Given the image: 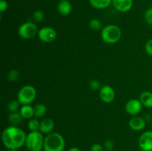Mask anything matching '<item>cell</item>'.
<instances>
[{
  "label": "cell",
  "mask_w": 152,
  "mask_h": 151,
  "mask_svg": "<svg viewBox=\"0 0 152 151\" xmlns=\"http://www.w3.org/2000/svg\"><path fill=\"white\" fill-rule=\"evenodd\" d=\"M27 135L17 126H10L4 129L1 134L3 145L7 150H19L25 144Z\"/></svg>",
  "instance_id": "obj_1"
},
{
  "label": "cell",
  "mask_w": 152,
  "mask_h": 151,
  "mask_svg": "<svg viewBox=\"0 0 152 151\" xmlns=\"http://www.w3.org/2000/svg\"><path fill=\"white\" fill-rule=\"evenodd\" d=\"M65 147V139L59 133L52 132L45 137L44 151H64Z\"/></svg>",
  "instance_id": "obj_2"
},
{
  "label": "cell",
  "mask_w": 152,
  "mask_h": 151,
  "mask_svg": "<svg viewBox=\"0 0 152 151\" xmlns=\"http://www.w3.org/2000/svg\"><path fill=\"white\" fill-rule=\"evenodd\" d=\"M122 36L121 29L115 25H108L102 28L101 38L105 43L108 44L118 42Z\"/></svg>",
  "instance_id": "obj_3"
},
{
  "label": "cell",
  "mask_w": 152,
  "mask_h": 151,
  "mask_svg": "<svg viewBox=\"0 0 152 151\" xmlns=\"http://www.w3.org/2000/svg\"><path fill=\"white\" fill-rule=\"evenodd\" d=\"M45 137L40 131H31L26 136L25 146L28 151H42L44 148Z\"/></svg>",
  "instance_id": "obj_4"
},
{
  "label": "cell",
  "mask_w": 152,
  "mask_h": 151,
  "mask_svg": "<svg viewBox=\"0 0 152 151\" xmlns=\"http://www.w3.org/2000/svg\"><path fill=\"white\" fill-rule=\"evenodd\" d=\"M37 97V90L32 85L23 86L17 93V100L22 105H31Z\"/></svg>",
  "instance_id": "obj_5"
},
{
  "label": "cell",
  "mask_w": 152,
  "mask_h": 151,
  "mask_svg": "<svg viewBox=\"0 0 152 151\" xmlns=\"http://www.w3.org/2000/svg\"><path fill=\"white\" fill-rule=\"evenodd\" d=\"M38 31L37 25L32 22H25L18 28V34L24 39L33 38L38 34Z\"/></svg>",
  "instance_id": "obj_6"
},
{
  "label": "cell",
  "mask_w": 152,
  "mask_h": 151,
  "mask_svg": "<svg viewBox=\"0 0 152 151\" xmlns=\"http://www.w3.org/2000/svg\"><path fill=\"white\" fill-rule=\"evenodd\" d=\"M38 38L45 43L53 42L56 40L57 34L56 30L51 27H43L38 31Z\"/></svg>",
  "instance_id": "obj_7"
},
{
  "label": "cell",
  "mask_w": 152,
  "mask_h": 151,
  "mask_svg": "<svg viewBox=\"0 0 152 151\" xmlns=\"http://www.w3.org/2000/svg\"><path fill=\"white\" fill-rule=\"evenodd\" d=\"M99 98L105 103H111L115 99V91L111 86L105 84L99 89Z\"/></svg>",
  "instance_id": "obj_8"
},
{
  "label": "cell",
  "mask_w": 152,
  "mask_h": 151,
  "mask_svg": "<svg viewBox=\"0 0 152 151\" xmlns=\"http://www.w3.org/2000/svg\"><path fill=\"white\" fill-rule=\"evenodd\" d=\"M140 148L142 151L152 150V131H145L140 136L139 141Z\"/></svg>",
  "instance_id": "obj_9"
},
{
  "label": "cell",
  "mask_w": 152,
  "mask_h": 151,
  "mask_svg": "<svg viewBox=\"0 0 152 151\" xmlns=\"http://www.w3.org/2000/svg\"><path fill=\"white\" fill-rule=\"evenodd\" d=\"M142 105L140 101L136 99H130L126 102L125 105V110L126 113L131 115H136L142 110Z\"/></svg>",
  "instance_id": "obj_10"
},
{
  "label": "cell",
  "mask_w": 152,
  "mask_h": 151,
  "mask_svg": "<svg viewBox=\"0 0 152 151\" xmlns=\"http://www.w3.org/2000/svg\"><path fill=\"white\" fill-rule=\"evenodd\" d=\"M114 9L120 13H126L132 10L133 7V0H112Z\"/></svg>",
  "instance_id": "obj_11"
},
{
  "label": "cell",
  "mask_w": 152,
  "mask_h": 151,
  "mask_svg": "<svg viewBox=\"0 0 152 151\" xmlns=\"http://www.w3.org/2000/svg\"><path fill=\"white\" fill-rule=\"evenodd\" d=\"M129 125L132 130L134 131H141L143 130L146 125L145 119L139 116H134L130 119Z\"/></svg>",
  "instance_id": "obj_12"
},
{
  "label": "cell",
  "mask_w": 152,
  "mask_h": 151,
  "mask_svg": "<svg viewBox=\"0 0 152 151\" xmlns=\"http://www.w3.org/2000/svg\"><path fill=\"white\" fill-rule=\"evenodd\" d=\"M54 121L53 119L50 118H45L40 121L39 131L42 134H49L52 133L53 128H54Z\"/></svg>",
  "instance_id": "obj_13"
},
{
  "label": "cell",
  "mask_w": 152,
  "mask_h": 151,
  "mask_svg": "<svg viewBox=\"0 0 152 151\" xmlns=\"http://www.w3.org/2000/svg\"><path fill=\"white\" fill-rule=\"evenodd\" d=\"M57 10L62 16H68L72 11V4L68 0H60L57 4Z\"/></svg>",
  "instance_id": "obj_14"
},
{
  "label": "cell",
  "mask_w": 152,
  "mask_h": 151,
  "mask_svg": "<svg viewBox=\"0 0 152 151\" xmlns=\"http://www.w3.org/2000/svg\"><path fill=\"white\" fill-rule=\"evenodd\" d=\"M139 100L142 106L147 108H152V93L150 91H143L140 95Z\"/></svg>",
  "instance_id": "obj_15"
},
{
  "label": "cell",
  "mask_w": 152,
  "mask_h": 151,
  "mask_svg": "<svg viewBox=\"0 0 152 151\" xmlns=\"http://www.w3.org/2000/svg\"><path fill=\"white\" fill-rule=\"evenodd\" d=\"M91 5L95 9H105L112 4V0H89Z\"/></svg>",
  "instance_id": "obj_16"
},
{
  "label": "cell",
  "mask_w": 152,
  "mask_h": 151,
  "mask_svg": "<svg viewBox=\"0 0 152 151\" xmlns=\"http://www.w3.org/2000/svg\"><path fill=\"white\" fill-rule=\"evenodd\" d=\"M19 113L22 115L23 118H25V119H31L34 116V107L31 106L30 105H22L21 107Z\"/></svg>",
  "instance_id": "obj_17"
},
{
  "label": "cell",
  "mask_w": 152,
  "mask_h": 151,
  "mask_svg": "<svg viewBox=\"0 0 152 151\" xmlns=\"http://www.w3.org/2000/svg\"><path fill=\"white\" fill-rule=\"evenodd\" d=\"M23 120V117L21 115L20 113L14 112L10 113V114L8 116V121L12 126H17L21 124Z\"/></svg>",
  "instance_id": "obj_18"
},
{
  "label": "cell",
  "mask_w": 152,
  "mask_h": 151,
  "mask_svg": "<svg viewBox=\"0 0 152 151\" xmlns=\"http://www.w3.org/2000/svg\"><path fill=\"white\" fill-rule=\"evenodd\" d=\"M34 117L37 118H42L45 116L47 113L48 108L44 104H37L34 107Z\"/></svg>",
  "instance_id": "obj_19"
},
{
  "label": "cell",
  "mask_w": 152,
  "mask_h": 151,
  "mask_svg": "<svg viewBox=\"0 0 152 151\" xmlns=\"http://www.w3.org/2000/svg\"><path fill=\"white\" fill-rule=\"evenodd\" d=\"M28 127L31 131H39L40 121H39L37 118H31L29 119L28 123Z\"/></svg>",
  "instance_id": "obj_20"
},
{
  "label": "cell",
  "mask_w": 152,
  "mask_h": 151,
  "mask_svg": "<svg viewBox=\"0 0 152 151\" xmlns=\"http://www.w3.org/2000/svg\"><path fill=\"white\" fill-rule=\"evenodd\" d=\"M89 28L92 30L97 31L101 30L102 28V23H101L100 20L97 19H93L89 22Z\"/></svg>",
  "instance_id": "obj_21"
},
{
  "label": "cell",
  "mask_w": 152,
  "mask_h": 151,
  "mask_svg": "<svg viewBox=\"0 0 152 151\" xmlns=\"http://www.w3.org/2000/svg\"><path fill=\"white\" fill-rule=\"evenodd\" d=\"M19 105L20 103L18 100H12L7 104V110L10 113L17 112L18 110L19 109Z\"/></svg>",
  "instance_id": "obj_22"
},
{
  "label": "cell",
  "mask_w": 152,
  "mask_h": 151,
  "mask_svg": "<svg viewBox=\"0 0 152 151\" xmlns=\"http://www.w3.org/2000/svg\"><path fill=\"white\" fill-rule=\"evenodd\" d=\"M19 72L16 69L10 70L8 72L7 76V79L10 81H15L19 78Z\"/></svg>",
  "instance_id": "obj_23"
},
{
  "label": "cell",
  "mask_w": 152,
  "mask_h": 151,
  "mask_svg": "<svg viewBox=\"0 0 152 151\" xmlns=\"http://www.w3.org/2000/svg\"><path fill=\"white\" fill-rule=\"evenodd\" d=\"M45 18V14L42 10H37L33 13V19L35 22H40L44 19Z\"/></svg>",
  "instance_id": "obj_24"
},
{
  "label": "cell",
  "mask_w": 152,
  "mask_h": 151,
  "mask_svg": "<svg viewBox=\"0 0 152 151\" xmlns=\"http://www.w3.org/2000/svg\"><path fill=\"white\" fill-rule=\"evenodd\" d=\"M144 18H145V20L147 23L152 25V7H150L145 10Z\"/></svg>",
  "instance_id": "obj_25"
},
{
  "label": "cell",
  "mask_w": 152,
  "mask_h": 151,
  "mask_svg": "<svg viewBox=\"0 0 152 151\" xmlns=\"http://www.w3.org/2000/svg\"><path fill=\"white\" fill-rule=\"evenodd\" d=\"M89 87L91 90H97L101 88V84L98 80L96 79H92L89 82Z\"/></svg>",
  "instance_id": "obj_26"
},
{
  "label": "cell",
  "mask_w": 152,
  "mask_h": 151,
  "mask_svg": "<svg viewBox=\"0 0 152 151\" xmlns=\"http://www.w3.org/2000/svg\"><path fill=\"white\" fill-rule=\"evenodd\" d=\"M114 142H113L111 140H109V139L105 140L103 144L104 150H105L107 151H111L113 149H114Z\"/></svg>",
  "instance_id": "obj_27"
},
{
  "label": "cell",
  "mask_w": 152,
  "mask_h": 151,
  "mask_svg": "<svg viewBox=\"0 0 152 151\" xmlns=\"http://www.w3.org/2000/svg\"><path fill=\"white\" fill-rule=\"evenodd\" d=\"M145 50L147 55L152 56V38L148 40L146 42L145 45Z\"/></svg>",
  "instance_id": "obj_28"
},
{
  "label": "cell",
  "mask_w": 152,
  "mask_h": 151,
  "mask_svg": "<svg viewBox=\"0 0 152 151\" xmlns=\"http://www.w3.org/2000/svg\"><path fill=\"white\" fill-rule=\"evenodd\" d=\"M8 8V3L6 0H1L0 1V12L3 13Z\"/></svg>",
  "instance_id": "obj_29"
},
{
  "label": "cell",
  "mask_w": 152,
  "mask_h": 151,
  "mask_svg": "<svg viewBox=\"0 0 152 151\" xmlns=\"http://www.w3.org/2000/svg\"><path fill=\"white\" fill-rule=\"evenodd\" d=\"M91 151H104V147L100 144H94L91 147Z\"/></svg>",
  "instance_id": "obj_30"
},
{
  "label": "cell",
  "mask_w": 152,
  "mask_h": 151,
  "mask_svg": "<svg viewBox=\"0 0 152 151\" xmlns=\"http://www.w3.org/2000/svg\"><path fill=\"white\" fill-rule=\"evenodd\" d=\"M68 151H81V150L80 148L77 147H71Z\"/></svg>",
  "instance_id": "obj_31"
},
{
  "label": "cell",
  "mask_w": 152,
  "mask_h": 151,
  "mask_svg": "<svg viewBox=\"0 0 152 151\" xmlns=\"http://www.w3.org/2000/svg\"><path fill=\"white\" fill-rule=\"evenodd\" d=\"M9 151H18V150H10Z\"/></svg>",
  "instance_id": "obj_32"
},
{
  "label": "cell",
  "mask_w": 152,
  "mask_h": 151,
  "mask_svg": "<svg viewBox=\"0 0 152 151\" xmlns=\"http://www.w3.org/2000/svg\"><path fill=\"white\" fill-rule=\"evenodd\" d=\"M151 151H152V150H151Z\"/></svg>",
  "instance_id": "obj_33"
}]
</instances>
